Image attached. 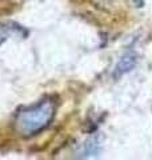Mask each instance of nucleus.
Segmentation results:
<instances>
[{
  "instance_id": "obj_1",
  "label": "nucleus",
  "mask_w": 152,
  "mask_h": 160,
  "mask_svg": "<svg viewBox=\"0 0 152 160\" xmlns=\"http://www.w3.org/2000/svg\"><path fill=\"white\" fill-rule=\"evenodd\" d=\"M55 111H56V106L51 99L43 100L38 106L25 108L19 112L15 119V131L25 138L39 133L52 122Z\"/></svg>"
},
{
  "instance_id": "obj_2",
  "label": "nucleus",
  "mask_w": 152,
  "mask_h": 160,
  "mask_svg": "<svg viewBox=\"0 0 152 160\" xmlns=\"http://www.w3.org/2000/svg\"><path fill=\"white\" fill-rule=\"evenodd\" d=\"M136 62H138V56H136V53L132 52V51L127 52L124 56L120 59V62L118 63V66H116L115 72H114V78H120L121 75L129 72L131 69L135 67Z\"/></svg>"
},
{
  "instance_id": "obj_3",
  "label": "nucleus",
  "mask_w": 152,
  "mask_h": 160,
  "mask_svg": "<svg viewBox=\"0 0 152 160\" xmlns=\"http://www.w3.org/2000/svg\"><path fill=\"white\" fill-rule=\"evenodd\" d=\"M89 2L92 4V7H95L96 9L105 13H109V12L118 11L121 0H89Z\"/></svg>"
}]
</instances>
